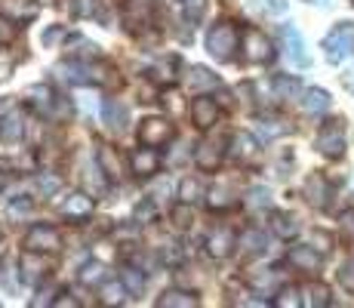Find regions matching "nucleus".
Here are the masks:
<instances>
[{"mask_svg":"<svg viewBox=\"0 0 354 308\" xmlns=\"http://www.w3.org/2000/svg\"><path fill=\"white\" fill-rule=\"evenodd\" d=\"M241 44V34L231 22H219L207 31V53L216 62H231L234 59V50Z\"/></svg>","mask_w":354,"mask_h":308,"instance_id":"nucleus-1","label":"nucleus"},{"mask_svg":"<svg viewBox=\"0 0 354 308\" xmlns=\"http://www.w3.org/2000/svg\"><path fill=\"white\" fill-rule=\"evenodd\" d=\"M324 53L330 62H345L348 56H354V22H342L326 34Z\"/></svg>","mask_w":354,"mask_h":308,"instance_id":"nucleus-2","label":"nucleus"},{"mask_svg":"<svg viewBox=\"0 0 354 308\" xmlns=\"http://www.w3.org/2000/svg\"><path fill=\"white\" fill-rule=\"evenodd\" d=\"M345 148H348V142H345L342 120H326L321 127V133H317V152L324 157H330V161H339L345 154Z\"/></svg>","mask_w":354,"mask_h":308,"instance_id":"nucleus-3","label":"nucleus"},{"mask_svg":"<svg viewBox=\"0 0 354 308\" xmlns=\"http://www.w3.org/2000/svg\"><path fill=\"white\" fill-rule=\"evenodd\" d=\"M241 44H243V56H247V62H253V65H268V62L274 59V46H271V40L259 28L243 31Z\"/></svg>","mask_w":354,"mask_h":308,"instance_id":"nucleus-4","label":"nucleus"},{"mask_svg":"<svg viewBox=\"0 0 354 308\" xmlns=\"http://www.w3.org/2000/svg\"><path fill=\"white\" fill-rule=\"evenodd\" d=\"M173 136H176V129L167 118H148V120H142V127H139V145L160 148V145H167Z\"/></svg>","mask_w":354,"mask_h":308,"instance_id":"nucleus-5","label":"nucleus"},{"mask_svg":"<svg viewBox=\"0 0 354 308\" xmlns=\"http://www.w3.org/2000/svg\"><path fill=\"white\" fill-rule=\"evenodd\" d=\"M25 250H37V253H59L62 250V235L50 225H34L25 235Z\"/></svg>","mask_w":354,"mask_h":308,"instance_id":"nucleus-6","label":"nucleus"},{"mask_svg":"<svg viewBox=\"0 0 354 308\" xmlns=\"http://www.w3.org/2000/svg\"><path fill=\"white\" fill-rule=\"evenodd\" d=\"M281 40H283V50H287V59L292 65H299V68L311 65V56H308V50H305V40L296 25H281Z\"/></svg>","mask_w":354,"mask_h":308,"instance_id":"nucleus-7","label":"nucleus"},{"mask_svg":"<svg viewBox=\"0 0 354 308\" xmlns=\"http://www.w3.org/2000/svg\"><path fill=\"white\" fill-rule=\"evenodd\" d=\"M46 271H50V265L44 262V256H40L37 250L22 253V259H19V278H22L25 284H40V280L46 278Z\"/></svg>","mask_w":354,"mask_h":308,"instance_id":"nucleus-8","label":"nucleus"},{"mask_svg":"<svg viewBox=\"0 0 354 308\" xmlns=\"http://www.w3.org/2000/svg\"><path fill=\"white\" fill-rule=\"evenodd\" d=\"M222 157H225V139H219V136L201 142V148L194 152V161L201 170H216L222 163Z\"/></svg>","mask_w":354,"mask_h":308,"instance_id":"nucleus-9","label":"nucleus"},{"mask_svg":"<svg viewBox=\"0 0 354 308\" xmlns=\"http://www.w3.org/2000/svg\"><path fill=\"white\" fill-rule=\"evenodd\" d=\"M62 216L68 222H84V219L93 216V197L86 191H77V194H68V201L62 203Z\"/></svg>","mask_w":354,"mask_h":308,"instance_id":"nucleus-10","label":"nucleus"},{"mask_svg":"<svg viewBox=\"0 0 354 308\" xmlns=\"http://www.w3.org/2000/svg\"><path fill=\"white\" fill-rule=\"evenodd\" d=\"M228 154L234 157L237 163H253L256 157H259V142H256V136H250V133H237L234 139H231Z\"/></svg>","mask_w":354,"mask_h":308,"instance_id":"nucleus-11","label":"nucleus"},{"mask_svg":"<svg viewBox=\"0 0 354 308\" xmlns=\"http://www.w3.org/2000/svg\"><path fill=\"white\" fill-rule=\"evenodd\" d=\"M151 19V0H127L124 6V22L129 31H139Z\"/></svg>","mask_w":354,"mask_h":308,"instance_id":"nucleus-12","label":"nucleus"},{"mask_svg":"<svg viewBox=\"0 0 354 308\" xmlns=\"http://www.w3.org/2000/svg\"><path fill=\"white\" fill-rule=\"evenodd\" d=\"M129 167H133L136 176H154L158 173V167H160V157H158V152H154L151 145L136 148L133 157H129Z\"/></svg>","mask_w":354,"mask_h":308,"instance_id":"nucleus-13","label":"nucleus"},{"mask_svg":"<svg viewBox=\"0 0 354 308\" xmlns=\"http://www.w3.org/2000/svg\"><path fill=\"white\" fill-rule=\"evenodd\" d=\"M234 246H237V237L231 235L228 228H216L213 235L207 237V253L213 259H228L231 253H234Z\"/></svg>","mask_w":354,"mask_h":308,"instance_id":"nucleus-14","label":"nucleus"},{"mask_svg":"<svg viewBox=\"0 0 354 308\" xmlns=\"http://www.w3.org/2000/svg\"><path fill=\"white\" fill-rule=\"evenodd\" d=\"M102 118H105L108 129H114V133H124L127 123H129V108L120 99H105V105H102Z\"/></svg>","mask_w":354,"mask_h":308,"instance_id":"nucleus-15","label":"nucleus"},{"mask_svg":"<svg viewBox=\"0 0 354 308\" xmlns=\"http://www.w3.org/2000/svg\"><path fill=\"white\" fill-rule=\"evenodd\" d=\"M0 16L12 19V22H31L34 16H37V6L31 3V0H0Z\"/></svg>","mask_w":354,"mask_h":308,"instance_id":"nucleus-16","label":"nucleus"},{"mask_svg":"<svg viewBox=\"0 0 354 308\" xmlns=\"http://www.w3.org/2000/svg\"><path fill=\"white\" fill-rule=\"evenodd\" d=\"M290 265H296V269L305 271V275H315V271L321 269V253H317L315 246H292Z\"/></svg>","mask_w":354,"mask_h":308,"instance_id":"nucleus-17","label":"nucleus"},{"mask_svg":"<svg viewBox=\"0 0 354 308\" xmlns=\"http://www.w3.org/2000/svg\"><path fill=\"white\" fill-rule=\"evenodd\" d=\"M192 120H194L201 129H209L216 120H219V108H216V102L207 99V96L194 99V102H192Z\"/></svg>","mask_w":354,"mask_h":308,"instance_id":"nucleus-18","label":"nucleus"},{"mask_svg":"<svg viewBox=\"0 0 354 308\" xmlns=\"http://www.w3.org/2000/svg\"><path fill=\"white\" fill-rule=\"evenodd\" d=\"M185 87H188L192 93H207V90H216V87H219V78H216L209 68L194 65L192 71L185 74Z\"/></svg>","mask_w":354,"mask_h":308,"instance_id":"nucleus-19","label":"nucleus"},{"mask_svg":"<svg viewBox=\"0 0 354 308\" xmlns=\"http://www.w3.org/2000/svg\"><path fill=\"white\" fill-rule=\"evenodd\" d=\"M250 290L259 293V296H274L277 290H281V275L277 271H256V275H250Z\"/></svg>","mask_w":354,"mask_h":308,"instance_id":"nucleus-20","label":"nucleus"},{"mask_svg":"<svg viewBox=\"0 0 354 308\" xmlns=\"http://www.w3.org/2000/svg\"><path fill=\"white\" fill-rule=\"evenodd\" d=\"M84 185H86V191H93L96 197H102L108 191V173L102 170V163H90L86 167V173H84Z\"/></svg>","mask_w":354,"mask_h":308,"instance_id":"nucleus-21","label":"nucleus"},{"mask_svg":"<svg viewBox=\"0 0 354 308\" xmlns=\"http://www.w3.org/2000/svg\"><path fill=\"white\" fill-rule=\"evenodd\" d=\"M305 197H308L311 207H326V197H330V185H326L324 176H311L305 182Z\"/></svg>","mask_w":354,"mask_h":308,"instance_id":"nucleus-22","label":"nucleus"},{"mask_svg":"<svg viewBox=\"0 0 354 308\" xmlns=\"http://www.w3.org/2000/svg\"><path fill=\"white\" fill-rule=\"evenodd\" d=\"M25 133V120L19 111H10L3 120H0V139L3 142H19Z\"/></svg>","mask_w":354,"mask_h":308,"instance_id":"nucleus-23","label":"nucleus"},{"mask_svg":"<svg viewBox=\"0 0 354 308\" xmlns=\"http://www.w3.org/2000/svg\"><path fill=\"white\" fill-rule=\"evenodd\" d=\"M65 50L71 53V56L84 59V62H90V59H96V56H99V46H96V44H90L86 37H80V34H74V37H68V40H65Z\"/></svg>","mask_w":354,"mask_h":308,"instance_id":"nucleus-24","label":"nucleus"},{"mask_svg":"<svg viewBox=\"0 0 354 308\" xmlns=\"http://www.w3.org/2000/svg\"><path fill=\"white\" fill-rule=\"evenodd\" d=\"M80 284L86 287H99V284H108V269L96 259H90V262L80 265Z\"/></svg>","mask_w":354,"mask_h":308,"instance_id":"nucleus-25","label":"nucleus"},{"mask_svg":"<svg viewBox=\"0 0 354 308\" xmlns=\"http://www.w3.org/2000/svg\"><path fill=\"white\" fill-rule=\"evenodd\" d=\"M271 231H274L277 237H283V241L296 237V235H299L296 216H290V213H271Z\"/></svg>","mask_w":354,"mask_h":308,"instance_id":"nucleus-26","label":"nucleus"},{"mask_svg":"<svg viewBox=\"0 0 354 308\" xmlns=\"http://www.w3.org/2000/svg\"><path fill=\"white\" fill-rule=\"evenodd\" d=\"M326 108H330V93L326 90H305V96H302L305 114H324Z\"/></svg>","mask_w":354,"mask_h":308,"instance_id":"nucleus-27","label":"nucleus"},{"mask_svg":"<svg viewBox=\"0 0 354 308\" xmlns=\"http://www.w3.org/2000/svg\"><path fill=\"white\" fill-rule=\"evenodd\" d=\"M234 201H237V194H234V188H231V182H219L209 188V207L213 210H228Z\"/></svg>","mask_w":354,"mask_h":308,"instance_id":"nucleus-28","label":"nucleus"},{"mask_svg":"<svg viewBox=\"0 0 354 308\" xmlns=\"http://www.w3.org/2000/svg\"><path fill=\"white\" fill-rule=\"evenodd\" d=\"M158 305L160 308H194L197 296H192V293H185V290H167L158 299Z\"/></svg>","mask_w":354,"mask_h":308,"instance_id":"nucleus-29","label":"nucleus"},{"mask_svg":"<svg viewBox=\"0 0 354 308\" xmlns=\"http://www.w3.org/2000/svg\"><path fill=\"white\" fill-rule=\"evenodd\" d=\"M96 161L102 163V170L108 173V179H120V157L114 154V148H111V145H99Z\"/></svg>","mask_w":354,"mask_h":308,"instance_id":"nucleus-30","label":"nucleus"},{"mask_svg":"<svg viewBox=\"0 0 354 308\" xmlns=\"http://www.w3.org/2000/svg\"><path fill=\"white\" fill-rule=\"evenodd\" d=\"M237 246H241L243 253H262L265 250V231H259V228H247L241 237H237Z\"/></svg>","mask_w":354,"mask_h":308,"instance_id":"nucleus-31","label":"nucleus"},{"mask_svg":"<svg viewBox=\"0 0 354 308\" xmlns=\"http://www.w3.org/2000/svg\"><path fill=\"white\" fill-rule=\"evenodd\" d=\"M287 0H253L250 3V10H256V12H265V16H283L287 12Z\"/></svg>","mask_w":354,"mask_h":308,"instance_id":"nucleus-32","label":"nucleus"},{"mask_svg":"<svg viewBox=\"0 0 354 308\" xmlns=\"http://www.w3.org/2000/svg\"><path fill=\"white\" fill-rule=\"evenodd\" d=\"M201 194H203V185L197 182V179H192V176H188V179H182V185H179V197L185 203H197L201 201Z\"/></svg>","mask_w":354,"mask_h":308,"instance_id":"nucleus-33","label":"nucleus"},{"mask_svg":"<svg viewBox=\"0 0 354 308\" xmlns=\"http://www.w3.org/2000/svg\"><path fill=\"white\" fill-rule=\"evenodd\" d=\"M247 207H250V210H265V207H271V194H268V188H262V185L250 188V194H247Z\"/></svg>","mask_w":354,"mask_h":308,"instance_id":"nucleus-34","label":"nucleus"},{"mask_svg":"<svg viewBox=\"0 0 354 308\" xmlns=\"http://www.w3.org/2000/svg\"><path fill=\"white\" fill-rule=\"evenodd\" d=\"M299 93V80L296 78H274V96L277 99H290Z\"/></svg>","mask_w":354,"mask_h":308,"instance_id":"nucleus-35","label":"nucleus"},{"mask_svg":"<svg viewBox=\"0 0 354 308\" xmlns=\"http://www.w3.org/2000/svg\"><path fill=\"white\" fill-rule=\"evenodd\" d=\"M127 299V284H108L102 293V302L105 305H120Z\"/></svg>","mask_w":354,"mask_h":308,"instance_id":"nucleus-36","label":"nucleus"},{"mask_svg":"<svg viewBox=\"0 0 354 308\" xmlns=\"http://www.w3.org/2000/svg\"><path fill=\"white\" fill-rule=\"evenodd\" d=\"M173 222H176V225H179V228H188V225H192V222H194V213H192V203H185V201H182V203H179V207H176V210H173Z\"/></svg>","mask_w":354,"mask_h":308,"instance_id":"nucleus-37","label":"nucleus"},{"mask_svg":"<svg viewBox=\"0 0 354 308\" xmlns=\"http://www.w3.org/2000/svg\"><path fill=\"white\" fill-rule=\"evenodd\" d=\"M182 10H185V16L192 22H197L203 16V10H207V0H182Z\"/></svg>","mask_w":354,"mask_h":308,"instance_id":"nucleus-38","label":"nucleus"},{"mask_svg":"<svg viewBox=\"0 0 354 308\" xmlns=\"http://www.w3.org/2000/svg\"><path fill=\"white\" fill-rule=\"evenodd\" d=\"M308 305H330V290H326L324 284H317V287H311L308 290Z\"/></svg>","mask_w":354,"mask_h":308,"instance_id":"nucleus-39","label":"nucleus"},{"mask_svg":"<svg viewBox=\"0 0 354 308\" xmlns=\"http://www.w3.org/2000/svg\"><path fill=\"white\" fill-rule=\"evenodd\" d=\"M16 25L19 22H12V19H6V16H0V44H12V37H16Z\"/></svg>","mask_w":354,"mask_h":308,"instance_id":"nucleus-40","label":"nucleus"},{"mask_svg":"<svg viewBox=\"0 0 354 308\" xmlns=\"http://www.w3.org/2000/svg\"><path fill=\"white\" fill-rule=\"evenodd\" d=\"M339 284H342L348 293H354V262H348V265H342V269H339Z\"/></svg>","mask_w":354,"mask_h":308,"instance_id":"nucleus-41","label":"nucleus"},{"mask_svg":"<svg viewBox=\"0 0 354 308\" xmlns=\"http://www.w3.org/2000/svg\"><path fill=\"white\" fill-rule=\"evenodd\" d=\"M31 207H34V203L28 201V197H22V201H12V203H10V216H12V219L28 216V213H31Z\"/></svg>","mask_w":354,"mask_h":308,"instance_id":"nucleus-42","label":"nucleus"},{"mask_svg":"<svg viewBox=\"0 0 354 308\" xmlns=\"http://www.w3.org/2000/svg\"><path fill=\"white\" fill-rule=\"evenodd\" d=\"M124 280H127L129 290H142V284H145L142 271H136V269H124Z\"/></svg>","mask_w":354,"mask_h":308,"instance_id":"nucleus-43","label":"nucleus"},{"mask_svg":"<svg viewBox=\"0 0 354 308\" xmlns=\"http://www.w3.org/2000/svg\"><path fill=\"white\" fill-rule=\"evenodd\" d=\"M59 185H62V182H59L56 176H40V179H37V188L44 191V194H53V191H59Z\"/></svg>","mask_w":354,"mask_h":308,"instance_id":"nucleus-44","label":"nucleus"},{"mask_svg":"<svg viewBox=\"0 0 354 308\" xmlns=\"http://www.w3.org/2000/svg\"><path fill=\"white\" fill-rule=\"evenodd\" d=\"M274 305H281V308H287V305H302V299H299L296 290H283L281 299H274Z\"/></svg>","mask_w":354,"mask_h":308,"instance_id":"nucleus-45","label":"nucleus"},{"mask_svg":"<svg viewBox=\"0 0 354 308\" xmlns=\"http://www.w3.org/2000/svg\"><path fill=\"white\" fill-rule=\"evenodd\" d=\"M71 10L77 12V16H90V12L96 10V0H71Z\"/></svg>","mask_w":354,"mask_h":308,"instance_id":"nucleus-46","label":"nucleus"},{"mask_svg":"<svg viewBox=\"0 0 354 308\" xmlns=\"http://www.w3.org/2000/svg\"><path fill=\"white\" fill-rule=\"evenodd\" d=\"M10 71H12V62L10 59H0V80L10 78Z\"/></svg>","mask_w":354,"mask_h":308,"instance_id":"nucleus-47","label":"nucleus"},{"mask_svg":"<svg viewBox=\"0 0 354 308\" xmlns=\"http://www.w3.org/2000/svg\"><path fill=\"white\" fill-rule=\"evenodd\" d=\"M315 241L321 244V246H317V250H321V253H326V250H330V237H326V235H321V231H317V235H315Z\"/></svg>","mask_w":354,"mask_h":308,"instance_id":"nucleus-48","label":"nucleus"},{"mask_svg":"<svg viewBox=\"0 0 354 308\" xmlns=\"http://www.w3.org/2000/svg\"><path fill=\"white\" fill-rule=\"evenodd\" d=\"M342 84H345V90H348V93H354V68L342 78Z\"/></svg>","mask_w":354,"mask_h":308,"instance_id":"nucleus-49","label":"nucleus"},{"mask_svg":"<svg viewBox=\"0 0 354 308\" xmlns=\"http://www.w3.org/2000/svg\"><path fill=\"white\" fill-rule=\"evenodd\" d=\"M342 222H345V231H348V235H354V213H345Z\"/></svg>","mask_w":354,"mask_h":308,"instance_id":"nucleus-50","label":"nucleus"},{"mask_svg":"<svg viewBox=\"0 0 354 308\" xmlns=\"http://www.w3.org/2000/svg\"><path fill=\"white\" fill-rule=\"evenodd\" d=\"M59 34H62V28H50V31L44 34V44H53V40H56Z\"/></svg>","mask_w":354,"mask_h":308,"instance_id":"nucleus-51","label":"nucleus"},{"mask_svg":"<svg viewBox=\"0 0 354 308\" xmlns=\"http://www.w3.org/2000/svg\"><path fill=\"white\" fill-rule=\"evenodd\" d=\"M53 305H77V299H56Z\"/></svg>","mask_w":354,"mask_h":308,"instance_id":"nucleus-52","label":"nucleus"},{"mask_svg":"<svg viewBox=\"0 0 354 308\" xmlns=\"http://www.w3.org/2000/svg\"><path fill=\"white\" fill-rule=\"evenodd\" d=\"M3 108H6V99H0V111H3Z\"/></svg>","mask_w":354,"mask_h":308,"instance_id":"nucleus-53","label":"nucleus"},{"mask_svg":"<svg viewBox=\"0 0 354 308\" xmlns=\"http://www.w3.org/2000/svg\"><path fill=\"white\" fill-rule=\"evenodd\" d=\"M311 3H330V0H311Z\"/></svg>","mask_w":354,"mask_h":308,"instance_id":"nucleus-54","label":"nucleus"},{"mask_svg":"<svg viewBox=\"0 0 354 308\" xmlns=\"http://www.w3.org/2000/svg\"><path fill=\"white\" fill-rule=\"evenodd\" d=\"M0 188H3V176H0Z\"/></svg>","mask_w":354,"mask_h":308,"instance_id":"nucleus-55","label":"nucleus"},{"mask_svg":"<svg viewBox=\"0 0 354 308\" xmlns=\"http://www.w3.org/2000/svg\"><path fill=\"white\" fill-rule=\"evenodd\" d=\"M0 259H3V246H0Z\"/></svg>","mask_w":354,"mask_h":308,"instance_id":"nucleus-56","label":"nucleus"},{"mask_svg":"<svg viewBox=\"0 0 354 308\" xmlns=\"http://www.w3.org/2000/svg\"><path fill=\"white\" fill-rule=\"evenodd\" d=\"M351 3H354V0H351Z\"/></svg>","mask_w":354,"mask_h":308,"instance_id":"nucleus-57","label":"nucleus"}]
</instances>
